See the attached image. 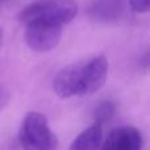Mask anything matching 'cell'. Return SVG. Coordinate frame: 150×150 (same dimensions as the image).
Instances as JSON below:
<instances>
[{
  "mask_svg": "<svg viewBox=\"0 0 150 150\" xmlns=\"http://www.w3.org/2000/svg\"><path fill=\"white\" fill-rule=\"evenodd\" d=\"M9 101V92L4 86H0V112L4 109V107Z\"/></svg>",
  "mask_w": 150,
  "mask_h": 150,
  "instance_id": "cell-10",
  "label": "cell"
},
{
  "mask_svg": "<svg viewBox=\"0 0 150 150\" xmlns=\"http://www.w3.org/2000/svg\"><path fill=\"white\" fill-rule=\"evenodd\" d=\"M25 25V42L34 52H49L59 44L62 26L42 21H32Z\"/></svg>",
  "mask_w": 150,
  "mask_h": 150,
  "instance_id": "cell-4",
  "label": "cell"
},
{
  "mask_svg": "<svg viewBox=\"0 0 150 150\" xmlns=\"http://www.w3.org/2000/svg\"><path fill=\"white\" fill-rule=\"evenodd\" d=\"M24 150H57L58 141L46 117L40 112H29L18 133Z\"/></svg>",
  "mask_w": 150,
  "mask_h": 150,
  "instance_id": "cell-2",
  "label": "cell"
},
{
  "mask_svg": "<svg viewBox=\"0 0 150 150\" xmlns=\"http://www.w3.org/2000/svg\"><path fill=\"white\" fill-rule=\"evenodd\" d=\"M101 137H103V127L95 122L75 138L69 150H99Z\"/></svg>",
  "mask_w": 150,
  "mask_h": 150,
  "instance_id": "cell-6",
  "label": "cell"
},
{
  "mask_svg": "<svg viewBox=\"0 0 150 150\" xmlns=\"http://www.w3.org/2000/svg\"><path fill=\"white\" fill-rule=\"evenodd\" d=\"M3 45V29L0 28V47H1Z\"/></svg>",
  "mask_w": 150,
  "mask_h": 150,
  "instance_id": "cell-11",
  "label": "cell"
},
{
  "mask_svg": "<svg viewBox=\"0 0 150 150\" xmlns=\"http://www.w3.org/2000/svg\"><path fill=\"white\" fill-rule=\"evenodd\" d=\"M124 3L125 0H96L91 12L96 20H117L124 11Z\"/></svg>",
  "mask_w": 150,
  "mask_h": 150,
  "instance_id": "cell-7",
  "label": "cell"
},
{
  "mask_svg": "<svg viewBox=\"0 0 150 150\" xmlns=\"http://www.w3.org/2000/svg\"><path fill=\"white\" fill-rule=\"evenodd\" d=\"M142 134L137 128L120 127L113 129L99 150H141Z\"/></svg>",
  "mask_w": 150,
  "mask_h": 150,
  "instance_id": "cell-5",
  "label": "cell"
},
{
  "mask_svg": "<svg viewBox=\"0 0 150 150\" xmlns=\"http://www.w3.org/2000/svg\"><path fill=\"white\" fill-rule=\"evenodd\" d=\"M115 115V105L111 101H103L98 105L95 111V122L103 127L104 122H108Z\"/></svg>",
  "mask_w": 150,
  "mask_h": 150,
  "instance_id": "cell-8",
  "label": "cell"
},
{
  "mask_svg": "<svg viewBox=\"0 0 150 150\" xmlns=\"http://www.w3.org/2000/svg\"><path fill=\"white\" fill-rule=\"evenodd\" d=\"M76 13L78 4L75 0H40L24 8L18 17L24 24L42 21L62 26L71 23Z\"/></svg>",
  "mask_w": 150,
  "mask_h": 150,
  "instance_id": "cell-1",
  "label": "cell"
},
{
  "mask_svg": "<svg viewBox=\"0 0 150 150\" xmlns=\"http://www.w3.org/2000/svg\"><path fill=\"white\" fill-rule=\"evenodd\" d=\"M130 9L136 13H145L150 8V0H129Z\"/></svg>",
  "mask_w": 150,
  "mask_h": 150,
  "instance_id": "cell-9",
  "label": "cell"
},
{
  "mask_svg": "<svg viewBox=\"0 0 150 150\" xmlns=\"http://www.w3.org/2000/svg\"><path fill=\"white\" fill-rule=\"evenodd\" d=\"M108 75V61L104 55H96L82 63H74L75 96H86L99 91Z\"/></svg>",
  "mask_w": 150,
  "mask_h": 150,
  "instance_id": "cell-3",
  "label": "cell"
}]
</instances>
